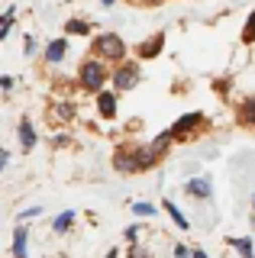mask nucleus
Returning <instances> with one entry per match:
<instances>
[{"label": "nucleus", "mask_w": 255, "mask_h": 258, "mask_svg": "<svg viewBox=\"0 0 255 258\" xmlns=\"http://www.w3.org/2000/svg\"><path fill=\"white\" fill-rule=\"evenodd\" d=\"M103 87H110V64L94 58V55H84L78 71H75V91L97 97Z\"/></svg>", "instance_id": "2"}, {"label": "nucleus", "mask_w": 255, "mask_h": 258, "mask_svg": "<svg viewBox=\"0 0 255 258\" xmlns=\"http://www.w3.org/2000/svg\"><path fill=\"white\" fill-rule=\"evenodd\" d=\"M162 210L168 213V220H171L174 226H178L181 232H190V216H187V213H184V210H181L178 204H174L171 197H162Z\"/></svg>", "instance_id": "14"}, {"label": "nucleus", "mask_w": 255, "mask_h": 258, "mask_svg": "<svg viewBox=\"0 0 255 258\" xmlns=\"http://www.w3.org/2000/svg\"><path fill=\"white\" fill-rule=\"evenodd\" d=\"M190 258H210V252H207V248H194V255Z\"/></svg>", "instance_id": "32"}, {"label": "nucleus", "mask_w": 255, "mask_h": 258, "mask_svg": "<svg viewBox=\"0 0 255 258\" xmlns=\"http://www.w3.org/2000/svg\"><path fill=\"white\" fill-rule=\"evenodd\" d=\"M233 119H236V126H239V129H255V94L242 97V100L236 103Z\"/></svg>", "instance_id": "12"}, {"label": "nucleus", "mask_w": 255, "mask_h": 258, "mask_svg": "<svg viewBox=\"0 0 255 258\" xmlns=\"http://www.w3.org/2000/svg\"><path fill=\"white\" fill-rule=\"evenodd\" d=\"M130 4H139V7H162L165 0H130Z\"/></svg>", "instance_id": "29"}, {"label": "nucleus", "mask_w": 255, "mask_h": 258, "mask_svg": "<svg viewBox=\"0 0 255 258\" xmlns=\"http://www.w3.org/2000/svg\"><path fill=\"white\" fill-rule=\"evenodd\" d=\"M123 258H152V248L142 245V242H133V245H126Z\"/></svg>", "instance_id": "22"}, {"label": "nucleus", "mask_w": 255, "mask_h": 258, "mask_svg": "<svg viewBox=\"0 0 255 258\" xmlns=\"http://www.w3.org/2000/svg\"><path fill=\"white\" fill-rule=\"evenodd\" d=\"M10 255H13V258H29V226H26V223H17V226H13Z\"/></svg>", "instance_id": "13"}, {"label": "nucleus", "mask_w": 255, "mask_h": 258, "mask_svg": "<svg viewBox=\"0 0 255 258\" xmlns=\"http://www.w3.org/2000/svg\"><path fill=\"white\" fill-rule=\"evenodd\" d=\"M94 110H97V116H100V119L113 123V119L119 116V94L113 91V87H103V91L94 97Z\"/></svg>", "instance_id": "9"}, {"label": "nucleus", "mask_w": 255, "mask_h": 258, "mask_svg": "<svg viewBox=\"0 0 255 258\" xmlns=\"http://www.w3.org/2000/svg\"><path fill=\"white\" fill-rule=\"evenodd\" d=\"M239 42H242V45H255V10L245 16L242 32H239Z\"/></svg>", "instance_id": "21"}, {"label": "nucleus", "mask_w": 255, "mask_h": 258, "mask_svg": "<svg viewBox=\"0 0 255 258\" xmlns=\"http://www.w3.org/2000/svg\"><path fill=\"white\" fill-rule=\"evenodd\" d=\"M130 210H133L136 220H152V216H158V207L149 204V200H136V204H130Z\"/></svg>", "instance_id": "20"}, {"label": "nucleus", "mask_w": 255, "mask_h": 258, "mask_svg": "<svg viewBox=\"0 0 255 258\" xmlns=\"http://www.w3.org/2000/svg\"><path fill=\"white\" fill-rule=\"evenodd\" d=\"M13 87H17V78H13V75H0V91H4V94H10Z\"/></svg>", "instance_id": "28"}, {"label": "nucleus", "mask_w": 255, "mask_h": 258, "mask_svg": "<svg viewBox=\"0 0 255 258\" xmlns=\"http://www.w3.org/2000/svg\"><path fill=\"white\" fill-rule=\"evenodd\" d=\"M45 116H49V123L55 129H61V126H68V123H75V119H78V103L71 100V97H58V100L49 103Z\"/></svg>", "instance_id": "7"}, {"label": "nucleus", "mask_w": 255, "mask_h": 258, "mask_svg": "<svg viewBox=\"0 0 255 258\" xmlns=\"http://www.w3.org/2000/svg\"><path fill=\"white\" fill-rule=\"evenodd\" d=\"M36 216H42V207H29V210H20V213H17V223H29V220H36Z\"/></svg>", "instance_id": "26"}, {"label": "nucleus", "mask_w": 255, "mask_h": 258, "mask_svg": "<svg viewBox=\"0 0 255 258\" xmlns=\"http://www.w3.org/2000/svg\"><path fill=\"white\" fill-rule=\"evenodd\" d=\"M23 55H26V58H36V55H42V48H39L36 36H26V39H23Z\"/></svg>", "instance_id": "25"}, {"label": "nucleus", "mask_w": 255, "mask_h": 258, "mask_svg": "<svg viewBox=\"0 0 255 258\" xmlns=\"http://www.w3.org/2000/svg\"><path fill=\"white\" fill-rule=\"evenodd\" d=\"M17 142H20L23 155H29V152L39 145V133H36V126H33V119H29V116H20V123H17Z\"/></svg>", "instance_id": "11"}, {"label": "nucleus", "mask_w": 255, "mask_h": 258, "mask_svg": "<svg viewBox=\"0 0 255 258\" xmlns=\"http://www.w3.org/2000/svg\"><path fill=\"white\" fill-rule=\"evenodd\" d=\"M100 4H103V7H116L119 0H100Z\"/></svg>", "instance_id": "33"}, {"label": "nucleus", "mask_w": 255, "mask_h": 258, "mask_svg": "<svg viewBox=\"0 0 255 258\" xmlns=\"http://www.w3.org/2000/svg\"><path fill=\"white\" fill-rule=\"evenodd\" d=\"M181 194H184L187 200H194V204H210V200H213V181H210V174L187 177V181L181 184Z\"/></svg>", "instance_id": "6"}, {"label": "nucleus", "mask_w": 255, "mask_h": 258, "mask_svg": "<svg viewBox=\"0 0 255 258\" xmlns=\"http://www.w3.org/2000/svg\"><path fill=\"white\" fill-rule=\"evenodd\" d=\"M103 258H123V248H119V245H113V248H107V255H103Z\"/></svg>", "instance_id": "31"}, {"label": "nucleus", "mask_w": 255, "mask_h": 258, "mask_svg": "<svg viewBox=\"0 0 255 258\" xmlns=\"http://www.w3.org/2000/svg\"><path fill=\"white\" fill-rule=\"evenodd\" d=\"M142 81V61L139 58H126L110 68V87H113L116 94H130L136 91Z\"/></svg>", "instance_id": "5"}, {"label": "nucleus", "mask_w": 255, "mask_h": 258, "mask_svg": "<svg viewBox=\"0 0 255 258\" xmlns=\"http://www.w3.org/2000/svg\"><path fill=\"white\" fill-rule=\"evenodd\" d=\"M7 165H10V152H7V149H0V171H4Z\"/></svg>", "instance_id": "30"}, {"label": "nucleus", "mask_w": 255, "mask_h": 258, "mask_svg": "<svg viewBox=\"0 0 255 258\" xmlns=\"http://www.w3.org/2000/svg\"><path fill=\"white\" fill-rule=\"evenodd\" d=\"M174 145H178V142L171 139V133H168V129H162V133H158L155 139H152V149L158 152V158H162V161L171 155V149H174Z\"/></svg>", "instance_id": "18"}, {"label": "nucleus", "mask_w": 255, "mask_h": 258, "mask_svg": "<svg viewBox=\"0 0 255 258\" xmlns=\"http://www.w3.org/2000/svg\"><path fill=\"white\" fill-rule=\"evenodd\" d=\"M252 213H255V194H252Z\"/></svg>", "instance_id": "34"}, {"label": "nucleus", "mask_w": 255, "mask_h": 258, "mask_svg": "<svg viewBox=\"0 0 255 258\" xmlns=\"http://www.w3.org/2000/svg\"><path fill=\"white\" fill-rule=\"evenodd\" d=\"M207 129H210L207 113H204V110H187L184 116H178V119L168 126V133H171V139L181 145V142H190V139H197V136H204Z\"/></svg>", "instance_id": "4"}, {"label": "nucleus", "mask_w": 255, "mask_h": 258, "mask_svg": "<svg viewBox=\"0 0 255 258\" xmlns=\"http://www.w3.org/2000/svg\"><path fill=\"white\" fill-rule=\"evenodd\" d=\"M165 39H168V32H165V29H155V32H149L142 42H136L133 52H136L139 61H152V58H158V55L165 52Z\"/></svg>", "instance_id": "8"}, {"label": "nucleus", "mask_w": 255, "mask_h": 258, "mask_svg": "<svg viewBox=\"0 0 255 258\" xmlns=\"http://www.w3.org/2000/svg\"><path fill=\"white\" fill-rule=\"evenodd\" d=\"M171 255H174V258H190V255H194V245H184V242H174Z\"/></svg>", "instance_id": "27"}, {"label": "nucleus", "mask_w": 255, "mask_h": 258, "mask_svg": "<svg viewBox=\"0 0 255 258\" xmlns=\"http://www.w3.org/2000/svg\"><path fill=\"white\" fill-rule=\"evenodd\" d=\"M13 26H17V4H10L4 13H0V42L13 32Z\"/></svg>", "instance_id": "19"}, {"label": "nucleus", "mask_w": 255, "mask_h": 258, "mask_svg": "<svg viewBox=\"0 0 255 258\" xmlns=\"http://www.w3.org/2000/svg\"><path fill=\"white\" fill-rule=\"evenodd\" d=\"M49 145H52V149H71V145H75V139H71L68 133H58V129H55L52 139H49Z\"/></svg>", "instance_id": "23"}, {"label": "nucleus", "mask_w": 255, "mask_h": 258, "mask_svg": "<svg viewBox=\"0 0 255 258\" xmlns=\"http://www.w3.org/2000/svg\"><path fill=\"white\" fill-rule=\"evenodd\" d=\"M65 36L75 39V36H94V23L84 20V16H71V20L65 23Z\"/></svg>", "instance_id": "16"}, {"label": "nucleus", "mask_w": 255, "mask_h": 258, "mask_svg": "<svg viewBox=\"0 0 255 258\" xmlns=\"http://www.w3.org/2000/svg\"><path fill=\"white\" fill-rule=\"evenodd\" d=\"M75 223H78V213L71 207H65L61 213L52 216V232H55V236H68V232L75 229Z\"/></svg>", "instance_id": "15"}, {"label": "nucleus", "mask_w": 255, "mask_h": 258, "mask_svg": "<svg viewBox=\"0 0 255 258\" xmlns=\"http://www.w3.org/2000/svg\"><path fill=\"white\" fill-rule=\"evenodd\" d=\"M110 165H113L116 174L133 177V174H146V171H152V168H158L162 158H158V152L152 149V142L123 139V142H116L113 155H110Z\"/></svg>", "instance_id": "1"}, {"label": "nucleus", "mask_w": 255, "mask_h": 258, "mask_svg": "<svg viewBox=\"0 0 255 258\" xmlns=\"http://www.w3.org/2000/svg\"><path fill=\"white\" fill-rule=\"evenodd\" d=\"M68 36H58V39H49V42L42 45V61L49 64V68H55V64H61L68 58Z\"/></svg>", "instance_id": "10"}, {"label": "nucleus", "mask_w": 255, "mask_h": 258, "mask_svg": "<svg viewBox=\"0 0 255 258\" xmlns=\"http://www.w3.org/2000/svg\"><path fill=\"white\" fill-rule=\"evenodd\" d=\"M226 245L236 248L239 258H255V242H252V236H229Z\"/></svg>", "instance_id": "17"}, {"label": "nucleus", "mask_w": 255, "mask_h": 258, "mask_svg": "<svg viewBox=\"0 0 255 258\" xmlns=\"http://www.w3.org/2000/svg\"><path fill=\"white\" fill-rule=\"evenodd\" d=\"M87 55H94V58L107 61L110 68H113V64H119V61L130 58V45H126V39L119 36V32L107 29V32H97V36L91 39V48H87Z\"/></svg>", "instance_id": "3"}, {"label": "nucleus", "mask_w": 255, "mask_h": 258, "mask_svg": "<svg viewBox=\"0 0 255 258\" xmlns=\"http://www.w3.org/2000/svg\"><path fill=\"white\" fill-rule=\"evenodd\" d=\"M123 242H126V245H133V242H142V226H139V223H130V226L123 229Z\"/></svg>", "instance_id": "24"}]
</instances>
